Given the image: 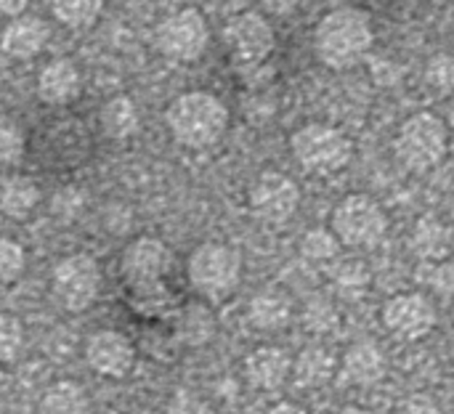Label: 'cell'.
<instances>
[{
	"label": "cell",
	"mask_w": 454,
	"mask_h": 414,
	"mask_svg": "<svg viewBox=\"0 0 454 414\" xmlns=\"http://www.w3.org/2000/svg\"><path fill=\"white\" fill-rule=\"evenodd\" d=\"M375 43L372 16L354 5H340L327 11L314 27V51L317 59L340 72L356 66Z\"/></svg>",
	"instance_id": "1"
},
{
	"label": "cell",
	"mask_w": 454,
	"mask_h": 414,
	"mask_svg": "<svg viewBox=\"0 0 454 414\" xmlns=\"http://www.w3.org/2000/svg\"><path fill=\"white\" fill-rule=\"evenodd\" d=\"M229 106L210 90H186L165 109L168 133L184 149L215 146L229 130Z\"/></svg>",
	"instance_id": "2"
},
{
	"label": "cell",
	"mask_w": 454,
	"mask_h": 414,
	"mask_svg": "<svg viewBox=\"0 0 454 414\" xmlns=\"http://www.w3.org/2000/svg\"><path fill=\"white\" fill-rule=\"evenodd\" d=\"M450 125L434 112H415L399 128L394 138V154L410 173H428L439 168L450 154Z\"/></svg>",
	"instance_id": "3"
},
{
	"label": "cell",
	"mask_w": 454,
	"mask_h": 414,
	"mask_svg": "<svg viewBox=\"0 0 454 414\" xmlns=\"http://www.w3.org/2000/svg\"><path fill=\"white\" fill-rule=\"evenodd\" d=\"M295 162L311 176H335L354 157V141L330 122H306L290 136Z\"/></svg>",
	"instance_id": "4"
},
{
	"label": "cell",
	"mask_w": 454,
	"mask_h": 414,
	"mask_svg": "<svg viewBox=\"0 0 454 414\" xmlns=\"http://www.w3.org/2000/svg\"><path fill=\"white\" fill-rule=\"evenodd\" d=\"M186 277L200 298L223 301L242 282V255L226 242H202L186 261Z\"/></svg>",
	"instance_id": "5"
},
{
	"label": "cell",
	"mask_w": 454,
	"mask_h": 414,
	"mask_svg": "<svg viewBox=\"0 0 454 414\" xmlns=\"http://www.w3.org/2000/svg\"><path fill=\"white\" fill-rule=\"evenodd\" d=\"M330 229L343 247L370 250L388 234V215L370 194H348L333 207Z\"/></svg>",
	"instance_id": "6"
},
{
	"label": "cell",
	"mask_w": 454,
	"mask_h": 414,
	"mask_svg": "<svg viewBox=\"0 0 454 414\" xmlns=\"http://www.w3.org/2000/svg\"><path fill=\"white\" fill-rule=\"evenodd\" d=\"M101 293V266L90 253H69L51 269V295L69 311H88Z\"/></svg>",
	"instance_id": "7"
},
{
	"label": "cell",
	"mask_w": 454,
	"mask_h": 414,
	"mask_svg": "<svg viewBox=\"0 0 454 414\" xmlns=\"http://www.w3.org/2000/svg\"><path fill=\"white\" fill-rule=\"evenodd\" d=\"M173 269V250L160 237H136L120 255V274L133 295L149 298L162 290Z\"/></svg>",
	"instance_id": "8"
},
{
	"label": "cell",
	"mask_w": 454,
	"mask_h": 414,
	"mask_svg": "<svg viewBox=\"0 0 454 414\" xmlns=\"http://www.w3.org/2000/svg\"><path fill=\"white\" fill-rule=\"evenodd\" d=\"M210 45V24L200 8H178L154 29V48L170 61H197Z\"/></svg>",
	"instance_id": "9"
},
{
	"label": "cell",
	"mask_w": 454,
	"mask_h": 414,
	"mask_svg": "<svg viewBox=\"0 0 454 414\" xmlns=\"http://www.w3.org/2000/svg\"><path fill=\"white\" fill-rule=\"evenodd\" d=\"M223 45L239 69H258L277 48V32L258 11H239L223 24Z\"/></svg>",
	"instance_id": "10"
},
{
	"label": "cell",
	"mask_w": 454,
	"mask_h": 414,
	"mask_svg": "<svg viewBox=\"0 0 454 414\" xmlns=\"http://www.w3.org/2000/svg\"><path fill=\"white\" fill-rule=\"evenodd\" d=\"M380 322L386 332L402 343H418L436 330V309L428 295L407 290L391 295L380 309Z\"/></svg>",
	"instance_id": "11"
},
{
	"label": "cell",
	"mask_w": 454,
	"mask_h": 414,
	"mask_svg": "<svg viewBox=\"0 0 454 414\" xmlns=\"http://www.w3.org/2000/svg\"><path fill=\"white\" fill-rule=\"evenodd\" d=\"M247 207L263 223H287L301 207V186L279 170H263L247 189Z\"/></svg>",
	"instance_id": "12"
},
{
	"label": "cell",
	"mask_w": 454,
	"mask_h": 414,
	"mask_svg": "<svg viewBox=\"0 0 454 414\" xmlns=\"http://www.w3.org/2000/svg\"><path fill=\"white\" fill-rule=\"evenodd\" d=\"M82 359H85L88 370L96 372L98 378L125 380L136 370L138 351H136L133 340L125 332H120V330H96L85 340Z\"/></svg>",
	"instance_id": "13"
},
{
	"label": "cell",
	"mask_w": 454,
	"mask_h": 414,
	"mask_svg": "<svg viewBox=\"0 0 454 414\" xmlns=\"http://www.w3.org/2000/svg\"><path fill=\"white\" fill-rule=\"evenodd\" d=\"M35 93L48 106H67L82 93V72L69 56L51 59L35 80Z\"/></svg>",
	"instance_id": "14"
},
{
	"label": "cell",
	"mask_w": 454,
	"mask_h": 414,
	"mask_svg": "<svg viewBox=\"0 0 454 414\" xmlns=\"http://www.w3.org/2000/svg\"><path fill=\"white\" fill-rule=\"evenodd\" d=\"M51 40V24L40 13H21L8 19L0 32V51L11 59H35Z\"/></svg>",
	"instance_id": "15"
},
{
	"label": "cell",
	"mask_w": 454,
	"mask_h": 414,
	"mask_svg": "<svg viewBox=\"0 0 454 414\" xmlns=\"http://www.w3.org/2000/svg\"><path fill=\"white\" fill-rule=\"evenodd\" d=\"M340 375L346 383L356 386V388H370V386H378L386 372H388V362H386V354L380 351V346L370 343V340H359L354 343L343 359H340Z\"/></svg>",
	"instance_id": "16"
},
{
	"label": "cell",
	"mask_w": 454,
	"mask_h": 414,
	"mask_svg": "<svg viewBox=\"0 0 454 414\" xmlns=\"http://www.w3.org/2000/svg\"><path fill=\"white\" fill-rule=\"evenodd\" d=\"M293 372V359L274 346H261L245 359V378L258 391H277L287 383Z\"/></svg>",
	"instance_id": "17"
},
{
	"label": "cell",
	"mask_w": 454,
	"mask_h": 414,
	"mask_svg": "<svg viewBox=\"0 0 454 414\" xmlns=\"http://www.w3.org/2000/svg\"><path fill=\"white\" fill-rule=\"evenodd\" d=\"M410 247L423 261H434V263L444 261V258H450L454 247L452 226L434 213L420 215L410 231Z\"/></svg>",
	"instance_id": "18"
},
{
	"label": "cell",
	"mask_w": 454,
	"mask_h": 414,
	"mask_svg": "<svg viewBox=\"0 0 454 414\" xmlns=\"http://www.w3.org/2000/svg\"><path fill=\"white\" fill-rule=\"evenodd\" d=\"M40 184L32 176H8L0 184V213L11 221H27L40 205Z\"/></svg>",
	"instance_id": "19"
},
{
	"label": "cell",
	"mask_w": 454,
	"mask_h": 414,
	"mask_svg": "<svg viewBox=\"0 0 454 414\" xmlns=\"http://www.w3.org/2000/svg\"><path fill=\"white\" fill-rule=\"evenodd\" d=\"M98 122H101V130L106 138L112 141H128L138 133L141 128V112H138V104L125 96V93H117L112 96L101 112H98Z\"/></svg>",
	"instance_id": "20"
},
{
	"label": "cell",
	"mask_w": 454,
	"mask_h": 414,
	"mask_svg": "<svg viewBox=\"0 0 454 414\" xmlns=\"http://www.w3.org/2000/svg\"><path fill=\"white\" fill-rule=\"evenodd\" d=\"M293 316V303L287 295L277 293V290H266L250 298L247 306V319L255 330L261 332H279L290 324Z\"/></svg>",
	"instance_id": "21"
},
{
	"label": "cell",
	"mask_w": 454,
	"mask_h": 414,
	"mask_svg": "<svg viewBox=\"0 0 454 414\" xmlns=\"http://www.w3.org/2000/svg\"><path fill=\"white\" fill-rule=\"evenodd\" d=\"M338 372L335 356L322 346H309L293 362V378L301 388H322Z\"/></svg>",
	"instance_id": "22"
},
{
	"label": "cell",
	"mask_w": 454,
	"mask_h": 414,
	"mask_svg": "<svg viewBox=\"0 0 454 414\" xmlns=\"http://www.w3.org/2000/svg\"><path fill=\"white\" fill-rule=\"evenodd\" d=\"M40 414H90V396L74 380H56L40 396Z\"/></svg>",
	"instance_id": "23"
},
{
	"label": "cell",
	"mask_w": 454,
	"mask_h": 414,
	"mask_svg": "<svg viewBox=\"0 0 454 414\" xmlns=\"http://www.w3.org/2000/svg\"><path fill=\"white\" fill-rule=\"evenodd\" d=\"M176 330L186 346H205L215 335V314L205 303H192L181 311Z\"/></svg>",
	"instance_id": "24"
},
{
	"label": "cell",
	"mask_w": 454,
	"mask_h": 414,
	"mask_svg": "<svg viewBox=\"0 0 454 414\" xmlns=\"http://www.w3.org/2000/svg\"><path fill=\"white\" fill-rule=\"evenodd\" d=\"M51 13L59 24H64L72 32H82L90 29L98 16L104 13V3L96 0H69V3H53Z\"/></svg>",
	"instance_id": "25"
},
{
	"label": "cell",
	"mask_w": 454,
	"mask_h": 414,
	"mask_svg": "<svg viewBox=\"0 0 454 414\" xmlns=\"http://www.w3.org/2000/svg\"><path fill=\"white\" fill-rule=\"evenodd\" d=\"M340 250H343V245L338 242V237L327 226L309 229L301 239V255H303V261H309L314 266L333 263L340 255Z\"/></svg>",
	"instance_id": "26"
},
{
	"label": "cell",
	"mask_w": 454,
	"mask_h": 414,
	"mask_svg": "<svg viewBox=\"0 0 454 414\" xmlns=\"http://www.w3.org/2000/svg\"><path fill=\"white\" fill-rule=\"evenodd\" d=\"M24 346H27L24 322L16 314L0 309V367L19 362L24 354Z\"/></svg>",
	"instance_id": "27"
},
{
	"label": "cell",
	"mask_w": 454,
	"mask_h": 414,
	"mask_svg": "<svg viewBox=\"0 0 454 414\" xmlns=\"http://www.w3.org/2000/svg\"><path fill=\"white\" fill-rule=\"evenodd\" d=\"M27 152V130L19 120L0 114V168L13 165Z\"/></svg>",
	"instance_id": "28"
},
{
	"label": "cell",
	"mask_w": 454,
	"mask_h": 414,
	"mask_svg": "<svg viewBox=\"0 0 454 414\" xmlns=\"http://www.w3.org/2000/svg\"><path fill=\"white\" fill-rule=\"evenodd\" d=\"M340 324V314L335 309V303L325 301V298H314L311 303H306L303 309V327L311 335H333Z\"/></svg>",
	"instance_id": "29"
},
{
	"label": "cell",
	"mask_w": 454,
	"mask_h": 414,
	"mask_svg": "<svg viewBox=\"0 0 454 414\" xmlns=\"http://www.w3.org/2000/svg\"><path fill=\"white\" fill-rule=\"evenodd\" d=\"M27 247L11 237H0V285H13L27 271Z\"/></svg>",
	"instance_id": "30"
},
{
	"label": "cell",
	"mask_w": 454,
	"mask_h": 414,
	"mask_svg": "<svg viewBox=\"0 0 454 414\" xmlns=\"http://www.w3.org/2000/svg\"><path fill=\"white\" fill-rule=\"evenodd\" d=\"M372 285V274L367 271L364 263L359 261H348V263H340L338 271H335V287L340 295L346 298H359L370 290Z\"/></svg>",
	"instance_id": "31"
},
{
	"label": "cell",
	"mask_w": 454,
	"mask_h": 414,
	"mask_svg": "<svg viewBox=\"0 0 454 414\" xmlns=\"http://www.w3.org/2000/svg\"><path fill=\"white\" fill-rule=\"evenodd\" d=\"M426 85L436 93H454V56L436 53L426 64Z\"/></svg>",
	"instance_id": "32"
},
{
	"label": "cell",
	"mask_w": 454,
	"mask_h": 414,
	"mask_svg": "<svg viewBox=\"0 0 454 414\" xmlns=\"http://www.w3.org/2000/svg\"><path fill=\"white\" fill-rule=\"evenodd\" d=\"M165 414H213L210 404L192 391H176L165 407Z\"/></svg>",
	"instance_id": "33"
},
{
	"label": "cell",
	"mask_w": 454,
	"mask_h": 414,
	"mask_svg": "<svg viewBox=\"0 0 454 414\" xmlns=\"http://www.w3.org/2000/svg\"><path fill=\"white\" fill-rule=\"evenodd\" d=\"M85 191L80 189H59L56 191V199H53V213L61 218V215H74V210L82 205V197Z\"/></svg>",
	"instance_id": "34"
},
{
	"label": "cell",
	"mask_w": 454,
	"mask_h": 414,
	"mask_svg": "<svg viewBox=\"0 0 454 414\" xmlns=\"http://www.w3.org/2000/svg\"><path fill=\"white\" fill-rule=\"evenodd\" d=\"M399 77H402V66L399 64H394L388 59L372 61V80L378 85H394V82H399Z\"/></svg>",
	"instance_id": "35"
},
{
	"label": "cell",
	"mask_w": 454,
	"mask_h": 414,
	"mask_svg": "<svg viewBox=\"0 0 454 414\" xmlns=\"http://www.w3.org/2000/svg\"><path fill=\"white\" fill-rule=\"evenodd\" d=\"M399 414H444V412L439 410V404H436L431 396L418 394V396H410V399L402 404V412Z\"/></svg>",
	"instance_id": "36"
},
{
	"label": "cell",
	"mask_w": 454,
	"mask_h": 414,
	"mask_svg": "<svg viewBox=\"0 0 454 414\" xmlns=\"http://www.w3.org/2000/svg\"><path fill=\"white\" fill-rule=\"evenodd\" d=\"M0 13H5L8 19H16V16H21V13H27V3H13V0H5V3H0Z\"/></svg>",
	"instance_id": "37"
},
{
	"label": "cell",
	"mask_w": 454,
	"mask_h": 414,
	"mask_svg": "<svg viewBox=\"0 0 454 414\" xmlns=\"http://www.w3.org/2000/svg\"><path fill=\"white\" fill-rule=\"evenodd\" d=\"M269 414H306L303 407H298V404H293V402H279V404H274Z\"/></svg>",
	"instance_id": "38"
},
{
	"label": "cell",
	"mask_w": 454,
	"mask_h": 414,
	"mask_svg": "<svg viewBox=\"0 0 454 414\" xmlns=\"http://www.w3.org/2000/svg\"><path fill=\"white\" fill-rule=\"evenodd\" d=\"M447 125H450V130H454V96L447 104Z\"/></svg>",
	"instance_id": "39"
},
{
	"label": "cell",
	"mask_w": 454,
	"mask_h": 414,
	"mask_svg": "<svg viewBox=\"0 0 454 414\" xmlns=\"http://www.w3.org/2000/svg\"><path fill=\"white\" fill-rule=\"evenodd\" d=\"M340 414H370V412H364V410H359V407H346Z\"/></svg>",
	"instance_id": "40"
},
{
	"label": "cell",
	"mask_w": 454,
	"mask_h": 414,
	"mask_svg": "<svg viewBox=\"0 0 454 414\" xmlns=\"http://www.w3.org/2000/svg\"><path fill=\"white\" fill-rule=\"evenodd\" d=\"M133 414H160V412H154V410H136Z\"/></svg>",
	"instance_id": "41"
}]
</instances>
